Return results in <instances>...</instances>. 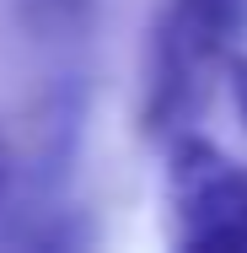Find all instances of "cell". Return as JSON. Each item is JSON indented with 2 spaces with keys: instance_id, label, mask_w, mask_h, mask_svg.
<instances>
[{
  "instance_id": "obj_2",
  "label": "cell",
  "mask_w": 247,
  "mask_h": 253,
  "mask_svg": "<svg viewBox=\"0 0 247 253\" xmlns=\"http://www.w3.org/2000/svg\"><path fill=\"white\" fill-rule=\"evenodd\" d=\"M167 215L177 248L247 253V167L183 129L167 162Z\"/></svg>"
},
{
  "instance_id": "obj_3",
  "label": "cell",
  "mask_w": 247,
  "mask_h": 253,
  "mask_svg": "<svg viewBox=\"0 0 247 253\" xmlns=\"http://www.w3.org/2000/svg\"><path fill=\"white\" fill-rule=\"evenodd\" d=\"M11 22L38 49H75L97 22V0H11Z\"/></svg>"
},
{
  "instance_id": "obj_4",
  "label": "cell",
  "mask_w": 247,
  "mask_h": 253,
  "mask_svg": "<svg viewBox=\"0 0 247 253\" xmlns=\"http://www.w3.org/2000/svg\"><path fill=\"white\" fill-rule=\"evenodd\" d=\"M226 81H231L237 113H242V124H247V59H242V54H231V59H226Z\"/></svg>"
},
{
  "instance_id": "obj_5",
  "label": "cell",
  "mask_w": 247,
  "mask_h": 253,
  "mask_svg": "<svg viewBox=\"0 0 247 253\" xmlns=\"http://www.w3.org/2000/svg\"><path fill=\"white\" fill-rule=\"evenodd\" d=\"M11 183H16V156H11V140L0 135V210H5V194H11Z\"/></svg>"
},
{
  "instance_id": "obj_1",
  "label": "cell",
  "mask_w": 247,
  "mask_h": 253,
  "mask_svg": "<svg viewBox=\"0 0 247 253\" xmlns=\"http://www.w3.org/2000/svg\"><path fill=\"white\" fill-rule=\"evenodd\" d=\"M247 33V0H167L150 27V65L145 97H140V129L150 140H177L188 129L204 86L226 59L237 54Z\"/></svg>"
}]
</instances>
